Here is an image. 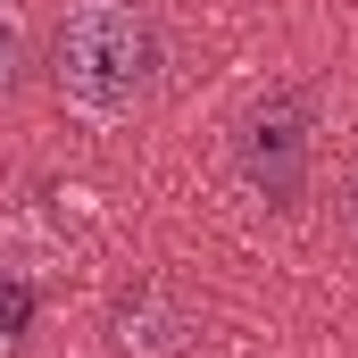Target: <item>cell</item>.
Returning <instances> with one entry per match:
<instances>
[{"mask_svg": "<svg viewBox=\"0 0 358 358\" xmlns=\"http://www.w3.org/2000/svg\"><path fill=\"white\" fill-rule=\"evenodd\" d=\"M117 350L125 358H183L192 350V308L167 283H134L117 300Z\"/></svg>", "mask_w": 358, "mask_h": 358, "instance_id": "obj_3", "label": "cell"}, {"mask_svg": "<svg viewBox=\"0 0 358 358\" xmlns=\"http://www.w3.org/2000/svg\"><path fill=\"white\" fill-rule=\"evenodd\" d=\"M59 92L92 125H125L159 92V34L134 0H76L59 25Z\"/></svg>", "mask_w": 358, "mask_h": 358, "instance_id": "obj_1", "label": "cell"}, {"mask_svg": "<svg viewBox=\"0 0 358 358\" xmlns=\"http://www.w3.org/2000/svg\"><path fill=\"white\" fill-rule=\"evenodd\" d=\"M308 167V108L292 92H267L250 117H242V176L259 183L267 200H292Z\"/></svg>", "mask_w": 358, "mask_h": 358, "instance_id": "obj_2", "label": "cell"}, {"mask_svg": "<svg viewBox=\"0 0 358 358\" xmlns=\"http://www.w3.org/2000/svg\"><path fill=\"white\" fill-rule=\"evenodd\" d=\"M17 84H25V17L0 0V100H8Z\"/></svg>", "mask_w": 358, "mask_h": 358, "instance_id": "obj_4", "label": "cell"}, {"mask_svg": "<svg viewBox=\"0 0 358 358\" xmlns=\"http://www.w3.org/2000/svg\"><path fill=\"white\" fill-rule=\"evenodd\" d=\"M350 225H358V176H350Z\"/></svg>", "mask_w": 358, "mask_h": 358, "instance_id": "obj_5", "label": "cell"}, {"mask_svg": "<svg viewBox=\"0 0 358 358\" xmlns=\"http://www.w3.org/2000/svg\"><path fill=\"white\" fill-rule=\"evenodd\" d=\"M0 342H8V334H0Z\"/></svg>", "mask_w": 358, "mask_h": 358, "instance_id": "obj_6", "label": "cell"}]
</instances>
